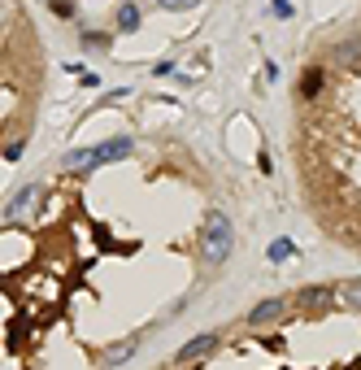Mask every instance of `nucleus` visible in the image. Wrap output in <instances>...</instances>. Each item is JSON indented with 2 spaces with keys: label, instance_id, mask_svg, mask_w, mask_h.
Masks as SVG:
<instances>
[{
  "label": "nucleus",
  "instance_id": "obj_8",
  "mask_svg": "<svg viewBox=\"0 0 361 370\" xmlns=\"http://www.w3.org/2000/svg\"><path fill=\"white\" fill-rule=\"evenodd\" d=\"M335 292H340L348 305H361V279H344V283L335 288Z\"/></svg>",
  "mask_w": 361,
  "mask_h": 370
},
{
  "label": "nucleus",
  "instance_id": "obj_10",
  "mask_svg": "<svg viewBox=\"0 0 361 370\" xmlns=\"http://www.w3.org/2000/svg\"><path fill=\"white\" fill-rule=\"evenodd\" d=\"M270 257H274V261H283V257H292V249H288V240H279L274 249H270Z\"/></svg>",
  "mask_w": 361,
  "mask_h": 370
},
{
  "label": "nucleus",
  "instance_id": "obj_11",
  "mask_svg": "<svg viewBox=\"0 0 361 370\" xmlns=\"http://www.w3.org/2000/svg\"><path fill=\"white\" fill-rule=\"evenodd\" d=\"M274 13L279 18H292V5H288V0H274Z\"/></svg>",
  "mask_w": 361,
  "mask_h": 370
},
{
  "label": "nucleus",
  "instance_id": "obj_4",
  "mask_svg": "<svg viewBox=\"0 0 361 370\" xmlns=\"http://www.w3.org/2000/svg\"><path fill=\"white\" fill-rule=\"evenodd\" d=\"M218 331H209V335H196V340H188L183 344V349H178V357L174 362H192V357H204V353H209V349H218Z\"/></svg>",
  "mask_w": 361,
  "mask_h": 370
},
{
  "label": "nucleus",
  "instance_id": "obj_9",
  "mask_svg": "<svg viewBox=\"0 0 361 370\" xmlns=\"http://www.w3.org/2000/svg\"><path fill=\"white\" fill-rule=\"evenodd\" d=\"M131 353H135V344H118V349H114V353L105 357V366H122V362L131 357Z\"/></svg>",
  "mask_w": 361,
  "mask_h": 370
},
{
  "label": "nucleus",
  "instance_id": "obj_7",
  "mask_svg": "<svg viewBox=\"0 0 361 370\" xmlns=\"http://www.w3.org/2000/svg\"><path fill=\"white\" fill-rule=\"evenodd\" d=\"M296 301L309 305V309H326V305L335 301V292H331V288H300V292H296Z\"/></svg>",
  "mask_w": 361,
  "mask_h": 370
},
{
  "label": "nucleus",
  "instance_id": "obj_2",
  "mask_svg": "<svg viewBox=\"0 0 361 370\" xmlns=\"http://www.w3.org/2000/svg\"><path fill=\"white\" fill-rule=\"evenodd\" d=\"M131 140H114V144H96L92 148V166H105V161H122V157H131Z\"/></svg>",
  "mask_w": 361,
  "mask_h": 370
},
{
  "label": "nucleus",
  "instance_id": "obj_12",
  "mask_svg": "<svg viewBox=\"0 0 361 370\" xmlns=\"http://www.w3.org/2000/svg\"><path fill=\"white\" fill-rule=\"evenodd\" d=\"M166 5H196V0H166Z\"/></svg>",
  "mask_w": 361,
  "mask_h": 370
},
{
  "label": "nucleus",
  "instance_id": "obj_6",
  "mask_svg": "<svg viewBox=\"0 0 361 370\" xmlns=\"http://www.w3.org/2000/svg\"><path fill=\"white\" fill-rule=\"evenodd\" d=\"M322 83H326V70L322 66H309L300 74V101H314V96L322 92Z\"/></svg>",
  "mask_w": 361,
  "mask_h": 370
},
{
  "label": "nucleus",
  "instance_id": "obj_3",
  "mask_svg": "<svg viewBox=\"0 0 361 370\" xmlns=\"http://www.w3.org/2000/svg\"><path fill=\"white\" fill-rule=\"evenodd\" d=\"M283 309H288V301H283V296H270V301H262V305L248 314V327H266V323H274Z\"/></svg>",
  "mask_w": 361,
  "mask_h": 370
},
{
  "label": "nucleus",
  "instance_id": "obj_1",
  "mask_svg": "<svg viewBox=\"0 0 361 370\" xmlns=\"http://www.w3.org/2000/svg\"><path fill=\"white\" fill-rule=\"evenodd\" d=\"M231 249H235V231H231V222H226V214L222 209H209L204 214V261L209 266H222L226 257H231Z\"/></svg>",
  "mask_w": 361,
  "mask_h": 370
},
{
  "label": "nucleus",
  "instance_id": "obj_5",
  "mask_svg": "<svg viewBox=\"0 0 361 370\" xmlns=\"http://www.w3.org/2000/svg\"><path fill=\"white\" fill-rule=\"evenodd\" d=\"M331 61H335V70L357 66V61H361V39H340V44L331 48Z\"/></svg>",
  "mask_w": 361,
  "mask_h": 370
}]
</instances>
